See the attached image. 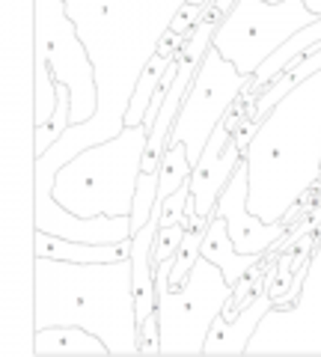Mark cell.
Here are the masks:
<instances>
[{"label":"cell","instance_id":"6da1fadb","mask_svg":"<svg viewBox=\"0 0 321 357\" xmlns=\"http://www.w3.org/2000/svg\"><path fill=\"white\" fill-rule=\"evenodd\" d=\"M187 0H65V9L95 66L98 110L93 119L65 128L63 137L36 158V215L48 211L54 178L81 149L104 143L125 128V114L143 69L158 54L164 33Z\"/></svg>","mask_w":321,"mask_h":357},{"label":"cell","instance_id":"7a4b0ae2","mask_svg":"<svg viewBox=\"0 0 321 357\" xmlns=\"http://www.w3.org/2000/svg\"><path fill=\"white\" fill-rule=\"evenodd\" d=\"M244 164L253 215L274 223L304 203L321 178V69L259 119Z\"/></svg>","mask_w":321,"mask_h":357},{"label":"cell","instance_id":"3957f363","mask_svg":"<svg viewBox=\"0 0 321 357\" xmlns=\"http://www.w3.org/2000/svg\"><path fill=\"white\" fill-rule=\"evenodd\" d=\"M77 325L107 342L110 354H140L131 256L116 262H65L36 256L33 328Z\"/></svg>","mask_w":321,"mask_h":357},{"label":"cell","instance_id":"277c9868","mask_svg":"<svg viewBox=\"0 0 321 357\" xmlns=\"http://www.w3.org/2000/svg\"><path fill=\"white\" fill-rule=\"evenodd\" d=\"M149 128L125 126L116 137L86 146L54 178V199L77 218H123L134 208Z\"/></svg>","mask_w":321,"mask_h":357},{"label":"cell","instance_id":"5b68a950","mask_svg":"<svg viewBox=\"0 0 321 357\" xmlns=\"http://www.w3.org/2000/svg\"><path fill=\"white\" fill-rule=\"evenodd\" d=\"M170 271L173 259L155 265V316L161 331V354H205L208 331L224 312L235 286H229L224 271L203 253L179 289L170 286Z\"/></svg>","mask_w":321,"mask_h":357},{"label":"cell","instance_id":"8992f818","mask_svg":"<svg viewBox=\"0 0 321 357\" xmlns=\"http://www.w3.org/2000/svg\"><path fill=\"white\" fill-rule=\"evenodd\" d=\"M318 18L304 0H235L220 18L212 45L238 66V72L253 77L285 39Z\"/></svg>","mask_w":321,"mask_h":357},{"label":"cell","instance_id":"52a82bcc","mask_svg":"<svg viewBox=\"0 0 321 357\" xmlns=\"http://www.w3.org/2000/svg\"><path fill=\"white\" fill-rule=\"evenodd\" d=\"M247 84H250V77L244 72H238V66L226 60L214 45L205 51L191 86H187V96H185L182 110L175 116V126L170 134V143H185L187 146L191 164L199 161L208 137L226 119V114L241 98Z\"/></svg>","mask_w":321,"mask_h":357},{"label":"cell","instance_id":"ba28073f","mask_svg":"<svg viewBox=\"0 0 321 357\" xmlns=\"http://www.w3.org/2000/svg\"><path fill=\"white\" fill-rule=\"evenodd\" d=\"M36 57L51 63V72L72 93V126L86 122L98 110L95 66L65 0H36Z\"/></svg>","mask_w":321,"mask_h":357},{"label":"cell","instance_id":"9c48e42d","mask_svg":"<svg viewBox=\"0 0 321 357\" xmlns=\"http://www.w3.org/2000/svg\"><path fill=\"white\" fill-rule=\"evenodd\" d=\"M247 354H321V238L295 304H274L259 321Z\"/></svg>","mask_w":321,"mask_h":357},{"label":"cell","instance_id":"30bf717a","mask_svg":"<svg viewBox=\"0 0 321 357\" xmlns=\"http://www.w3.org/2000/svg\"><path fill=\"white\" fill-rule=\"evenodd\" d=\"M247 197H250V178H247V164L241 161L235 167V173H232V178L226 182V188L220 191L214 211L226 220L229 236L241 253H262L265 256V253H271L276 241L285 238L292 223L289 220H274V223L262 220L259 215L250 211Z\"/></svg>","mask_w":321,"mask_h":357},{"label":"cell","instance_id":"8fae6325","mask_svg":"<svg viewBox=\"0 0 321 357\" xmlns=\"http://www.w3.org/2000/svg\"><path fill=\"white\" fill-rule=\"evenodd\" d=\"M244 161V149L235 143V134H232L229 122L224 119L214 128V134L208 137L203 155L194 164L191 173V194H194V206L199 218H212L217 197L226 188V182L235 173V167Z\"/></svg>","mask_w":321,"mask_h":357},{"label":"cell","instance_id":"7c38bea8","mask_svg":"<svg viewBox=\"0 0 321 357\" xmlns=\"http://www.w3.org/2000/svg\"><path fill=\"white\" fill-rule=\"evenodd\" d=\"M274 307V298H271V289L265 283L256 298L250 301L247 307L238 310L235 319H226L224 312L214 319L212 331H208V340H205V354H247V345L256 333L259 321L265 319V312Z\"/></svg>","mask_w":321,"mask_h":357},{"label":"cell","instance_id":"4fadbf2b","mask_svg":"<svg viewBox=\"0 0 321 357\" xmlns=\"http://www.w3.org/2000/svg\"><path fill=\"white\" fill-rule=\"evenodd\" d=\"M203 256L205 259H212L224 277L229 280V286H238L244 277L256 268L265 256L262 253H241L235 248V241L229 236V227L226 220L214 211V218L208 220V229H205V238H203Z\"/></svg>","mask_w":321,"mask_h":357},{"label":"cell","instance_id":"5bb4252c","mask_svg":"<svg viewBox=\"0 0 321 357\" xmlns=\"http://www.w3.org/2000/svg\"><path fill=\"white\" fill-rule=\"evenodd\" d=\"M36 256L65 259V262H116L131 256V238L113 241V244H95V241H75V238H63V236H54V232L36 229Z\"/></svg>","mask_w":321,"mask_h":357},{"label":"cell","instance_id":"9a60e30c","mask_svg":"<svg viewBox=\"0 0 321 357\" xmlns=\"http://www.w3.org/2000/svg\"><path fill=\"white\" fill-rule=\"evenodd\" d=\"M33 354H95V357H110V349L102 337H95L86 328L77 325H48L36 328L33 337Z\"/></svg>","mask_w":321,"mask_h":357},{"label":"cell","instance_id":"2e32d148","mask_svg":"<svg viewBox=\"0 0 321 357\" xmlns=\"http://www.w3.org/2000/svg\"><path fill=\"white\" fill-rule=\"evenodd\" d=\"M179 57V54H175ZM170 57V54H155V57L149 60V66L143 69L140 75V81L134 86V96H131V105H128V114H125V126H140L143 119H146V110L152 105V96L158 93V84H161V77L164 72H167V66L175 60Z\"/></svg>","mask_w":321,"mask_h":357},{"label":"cell","instance_id":"e0dca14e","mask_svg":"<svg viewBox=\"0 0 321 357\" xmlns=\"http://www.w3.org/2000/svg\"><path fill=\"white\" fill-rule=\"evenodd\" d=\"M191 173H194V164H191V155H187V146L185 143H170L158 167V199L170 197L173 191H179L182 185L191 182Z\"/></svg>","mask_w":321,"mask_h":357},{"label":"cell","instance_id":"ac0fdd59","mask_svg":"<svg viewBox=\"0 0 321 357\" xmlns=\"http://www.w3.org/2000/svg\"><path fill=\"white\" fill-rule=\"evenodd\" d=\"M155 203H158V173H140L134 208H131V229L146 227L155 211Z\"/></svg>","mask_w":321,"mask_h":357},{"label":"cell","instance_id":"d6986e66","mask_svg":"<svg viewBox=\"0 0 321 357\" xmlns=\"http://www.w3.org/2000/svg\"><path fill=\"white\" fill-rule=\"evenodd\" d=\"M185 232H187L185 223H173V227H161L158 229V236H155V250H152L155 265L164 262V259H173V256L179 253Z\"/></svg>","mask_w":321,"mask_h":357},{"label":"cell","instance_id":"ffe728a7","mask_svg":"<svg viewBox=\"0 0 321 357\" xmlns=\"http://www.w3.org/2000/svg\"><path fill=\"white\" fill-rule=\"evenodd\" d=\"M187 203H191V182L182 185L179 191L161 199V227H173V223L187 220Z\"/></svg>","mask_w":321,"mask_h":357},{"label":"cell","instance_id":"44dd1931","mask_svg":"<svg viewBox=\"0 0 321 357\" xmlns=\"http://www.w3.org/2000/svg\"><path fill=\"white\" fill-rule=\"evenodd\" d=\"M140 354H161V331L155 312L140 325Z\"/></svg>","mask_w":321,"mask_h":357},{"label":"cell","instance_id":"7402d4cb","mask_svg":"<svg viewBox=\"0 0 321 357\" xmlns=\"http://www.w3.org/2000/svg\"><path fill=\"white\" fill-rule=\"evenodd\" d=\"M271 3H276V0H271ZM304 3H306V9H309V13L321 15V0H304Z\"/></svg>","mask_w":321,"mask_h":357},{"label":"cell","instance_id":"603a6c76","mask_svg":"<svg viewBox=\"0 0 321 357\" xmlns=\"http://www.w3.org/2000/svg\"><path fill=\"white\" fill-rule=\"evenodd\" d=\"M191 3H212V0H191Z\"/></svg>","mask_w":321,"mask_h":357},{"label":"cell","instance_id":"cb8c5ba5","mask_svg":"<svg viewBox=\"0 0 321 357\" xmlns=\"http://www.w3.org/2000/svg\"><path fill=\"white\" fill-rule=\"evenodd\" d=\"M318 238H321V232H318Z\"/></svg>","mask_w":321,"mask_h":357}]
</instances>
